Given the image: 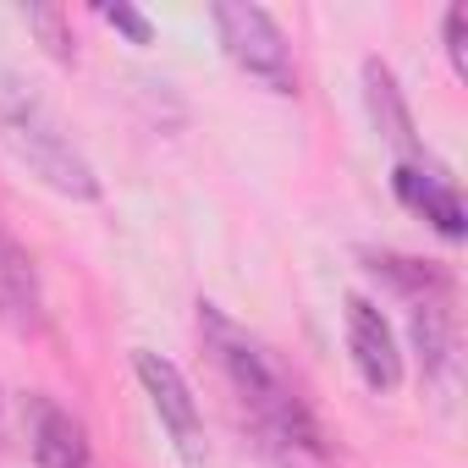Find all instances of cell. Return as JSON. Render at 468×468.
Returning a JSON list of instances; mask_svg holds the SVG:
<instances>
[{
    "mask_svg": "<svg viewBox=\"0 0 468 468\" xmlns=\"http://www.w3.org/2000/svg\"><path fill=\"white\" fill-rule=\"evenodd\" d=\"M198 331H204L220 375L231 380V391H238V402L260 424L265 452L276 463H287V468H298V457H320V430H314L309 408L298 402V391L287 386V375L271 364V353L243 325H231L215 303H198Z\"/></svg>",
    "mask_w": 468,
    "mask_h": 468,
    "instance_id": "cell-1",
    "label": "cell"
},
{
    "mask_svg": "<svg viewBox=\"0 0 468 468\" xmlns=\"http://www.w3.org/2000/svg\"><path fill=\"white\" fill-rule=\"evenodd\" d=\"M0 138L17 154V165H28V176H39L50 193L78 198V204L100 198V176L83 160V149L67 138L56 111L6 67H0Z\"/></svg>",
    "mask_w": 468,
    "mask_h": 468,
    "instance_id": "cell-2",
    "label": "cell"
},
{
    "mask_svg": "<svg viewBox=\"0 0 468 468\" xmlns=\"http://www.w3.org/2000/svg\"><path fill=\"white\" fill-rule=\"evenodd\" d=\"M209 23H215V39L226 50V61L249 72L254 83H265L271 94H298V61H292V45L287 34L276 28V17L265 6H243V0H220L209 6Z\"/></svg>",
    "mask_w": 468,
    "mask_h": 468,
    "instance_id": "cell-3",
    "label": "cell"
},
{
    "mask_svg": "<svg viewBox=\"0 0 468 468\" xmlns=\"http://www.w3.org/2000/svg\"><path fill=\"white\" fill-rule=\"evenodd\" d=\"M133 369H138V386H144L154 419L165 424L176 457L187 468H204V419H198V402H193V386L182 380V369L171 358H160V353H138Z\"/></svg>",
    "mask_w": 468,
    "mask_h": 468,
    "instance_id": "cell-4",
    "label": "cell"
},
{
    "mask_svg": "<svg viewBox=\"0 0 468 468\" xmlns=\"http://www.w3.org/2000/svg\"><path fill=\"white\" fill-rule=\"evenodd\" d=\"M364 105H369V122H375L380 144L397 154V165H430V149H424V138L413 127V111H408V100L397 89V72L386 61H375V56L364 61Z\"/></svg>",
    "mask_w": 468,
    "mask_h": 468,
    "instance_id": "cell-5",
    "label": "cell"
},
{
    "mask_svg": "<svg viewBox=\"0 0 468 468\" xmlns=\"http://www.w3.org/2000/svg\"><path fill=\"white\" fill-rule=\"evenodd\" d=\"M347 353H353V369H358V380L369 391H397L402 386L397 336H391L386 314L369 298H347Z\"/></svg>",
    "mask_w": 468,
    "mask_h": 468,
    "instance_id": "cell-6",
    "label": "cell"
},
{
    "mask_svg": "<svg viewBox=\"0 0 468 468\" xmlns=\"http://www.w3.org/2000/svg\"><path fill=\"white\" fill-rule=\"evenodd\" d=\"M28 419V452H34V468H94V446L83 435V424L50 402V397H28L23 408Z\"/></svg>",
    "mask_w": 468,
    "mask_h": 468,
    "instance_id": "cell-7",
    "label": "cell"
},
{
    "mask_svg": "<svg viewBox=\"0 0 468 468\" xmlns=\"http://www.w3.org/2000/svg\"><path fill=\"white\" fill-rule=\"evenodd\" d=\"M391 193L413 209V215H424L446 243H457L463 238V198H457V182L430 160V165H391Z\"/></svg>",
    "mask_w": 468,
    "mask_h": 468,
    "instance_id": "cell-8",
    "label": "cell"
},
{
    "mask_svg": "<svg viewBox=\"0 0 468 468\" xmlns=\"http://www.w3.org/2000/svg\"><path fill=\"white\" fill-rule=\"evenodd\" d=\"M0 325L34 336L45 325V298H39V276L28 265V254L0 231Z\"/></svg>",
    "mask_w": 468,
    "mask_h": 468,
    "instance_id": "cell-9",
    "label": "cell"
},
{
    "mask_svg": "<svg viewBox=\"0 0 468 468\" xmlns=\"http://www.w3.org/2000/svg\"><path fill=\"white\" fill-rule=\"evenodd\" d=\"M446 298H452V287H435V292L408 298L413 303V353H419L424 380H435L452 364V309H446Z\"/></svg>",
    "mask_w": 468,
    "mask_h": 468,
    "instance_id": "cell-10",
    "label": "cell"
},
{
    "mask_svg": "<svg viewBox=\"0 0 468 468\" xmlns=\"http://www.w3.org/2000/svg\"><path fill=\"white\" fill-rule=\"evenodd\" d=\"M23 23L39 34V45H45L56 61H72V56H78L72 23H67V12H61V6H39V0H34V6H23Z\"/></svg>",
    "mask_w": 468,
    "mask_h": 468,
    "instance_id": "cell-11",
    "label": "cell"
},
{
    "mask_svg": "<svg viewBox=\"0 0 468 468\" xmlns=\"http://www.w3.org/2000/svg\"><path fill=\"white\" fill-rule=\"evenodd\" d=\"M100 17H105L116 34H127L133 45H149V39H154V23H149L138 6H122V0H116V6H100Z\"/></svg>",
    "mask_w": 468,
    "mask_h": 468,
    "instance_id": "cell-12",
    "label": "cell"
},
{
    "mask_svg": "<svg viewBox=\"0 0 468 468\" xmlns=\"http://www.w3.org/2000/svg\"><path fill=\"white\" fill-rule=\"evenodd\" d=\"M446 56L452 72L468 78V6H446Z\"/></svg>",
    "mask_w": 468,
    "mask_h": 468,
    "instance_id": "cell-13",
    "label": "cell"
},
{
    "mask_svg": "<svg viewBox=\"0 0 468 468\" xmlns=\"http://www.w3.org/2000/svg\"><path fill=\"white\" fill-rule=\"evenodd\" d=\"M0 430H6V402H0Z\"/></svg>",
    "mask_w": 468,
    "mask_h": 468,
    "instance_id": "cell-14",
    "label": "cell"
}]
</instances>
